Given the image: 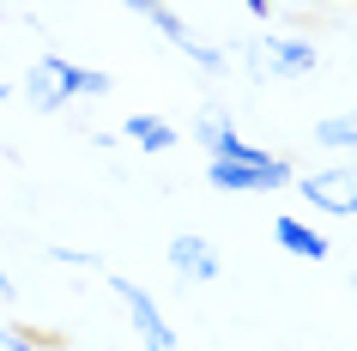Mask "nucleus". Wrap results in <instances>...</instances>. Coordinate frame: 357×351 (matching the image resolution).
Instances as JSON below:
<instances>
[{
    "label": "nucleus",
    "mask_w": 357,
    "mask_h": 351,
    "mask_svg": "<svg viewBox=\"0 0 357 351\" xmlns=\"http://www.w3.org/2000/svg\"><path fill=\"white\" fill-rule=\"evenodd\" d=\"M37 345H49V339H37L31 327H0V351H37Z\"/></svg>",
    "instance_id": "nucleus-13"
},
{
    "label": "nucleus",
    "mask_w": 357,
    "mask_h": 351,
    "mask_svg": "<svg viewBox=\"0 0 357 351\" xmlns=\"http://www.w3.org/2000/svg\"><path fill=\"white\" fill-rule=\"evenodd\" d=\"M0 97H6V85H0Z\"/></svg>",
    "instance_id": "nucleus-17"
},
{
    "label": "nucleus",
    "mask_w": 357,
    "mask_h": 351,
    "mask_svg": "<svg viewBox=\"0 0 357 351\" xmlns=\"http://www.w3.org/2000/svg\"><path fill=\"white\" fill-rule=\"evenodd\" d=\"M206 182L218 194H261V188L297 182V170H266V164H243V158H206Z\"/></svg>",
    "instance_id": "nucleus-3"
},
{
    "label": "nucleus",
    "mask_w": 357,
    "mask_h": 351,
    "mask_svg": "<svg viewBox=\"0 0 357 351\" xmlns=\"http://www.w3.org/2000/svg\"><path fill=\"white\" fill-rule=\"evenodd\" d=\"M146 19H151V31H158V37H169L176 49H182V55L194 61V67H200V73H230V55H225V49H212V43H200V37L188 31V24H182L176 13H169V6L146 13Z\"/></svg>",
    "instance_id": "nucleus-4"
},
{
    "label": "nucleus",
    "mask_w": 357,
    "mask_h": 351,
    "mask_svg": "<svg viewBox=\"0 0 357 351\" xmlns=\"http://www.w3.org/2000/svg\"><path fill=\"white\" fill-rule=\"evenodd\" d=\"M37 61L61 79V91H67V97H103V91H109V73H97V67H73V61L55 55V49H49V55H37Z\"/></svg>",
    "instance_id": "nucleus-7"
},
{
    "label": "nucleus",
    "mask_w": 357,
    "mask_h": 351,
    "mask_svg": "<svg viewBox=\"0 0 357 351\" xmlns=\"http://www.w3.org/2000/svg\"><path fill=\"white\" fill-rule=\"evenodd\" d=\"M194 140L206 146V158H218V151L236 140V121H230V110H218V103H206V110L194 115Z\"/></svg>",
    "instance_id": "nucleus-10"
},
{
    "label": "nucleus",
    "mask_w": 357,
    "mask_h": 351,
    "mask_svg": "<svg viewBox=\"0 0 357 351\" xmlns=\"http://www.w3.org/2000/svg\"><path fill=\"white\" fill-rule=\"evenodd\" d=\"M351 285H357V273H351Z\"/></svg>",
    "instance_id": "nucleus-18"
},
{
    "label": "nucleus",
    "mask_w": 357,
    "mask_h": 351,
    "mask_svg": "<svg viewBox=\"0 0 357 351\" xmlns=\"http://www.w3.org/2000/svg\"><path fill=\"white\" fill-rule=\"evenodd\" d=\"M133 13H158V6H164V0H128Z\"/></svg>",
    "instance_id": "nucleus-16"
},
{
    "label": "nucleus",
    "mask_w": 357,
    "mask_h": 351,
    "mask_svg": "<svg viewBox=\"0 0 357 351\" xmlns=\"http://www.w3.org/2000/svg\"><path fill=\"white\" fill-rule=\"evenodd\" d=\"M303 200L327 212V218H357V164H333V170H309L297 176Z\"/></svg>",
    "instance_id": "nucleus-1"
},
{
    "label": "nucleus",
    "mask_w": 357,
    "mask_h": 351,
    "mask_svg": "<svg viewBox=\"0 0 357 351\" xmlns=\"http://www.w3.org/2000/svg\"><path fill=\"white\" fill-rule=\"evenodd\" d=\"M109 291L121 297V309L133 315V327H139V351H176V327L164 321V309L151 303V291H139L133 278L109 273Z\"/></svg>",
    "instance_id": "nucleus-2"
},
{
    "label": "nucleus",
    "mask_w": 357,
    "mask_h": 351,
    "mask_svg": "<svg viewBox=\"0 0 357 351\" xmlns=\"http://www.w3.org/2000/svg\"><path fill=\"white\" fill-rule=\"evenodd\" d=\"M121 140L139 146V151H169L176 146V128H169L164 115H128V121H121Z\"/></svg>",
    "instance_id": "nucleus-9"
},
{
    "label": "nucleus",
    "mask_w": 357,
    "mask_h": 351,
    "mask_svg": "<svg viewBox=\"0 0 357 351\" xmlns=\"http://www.w3.org/2000/svg\"><path fill=\"white\" fill-rule=\"evenodd\" d=\"M315 146H357V110L315 121Z\"/></svg>",
    "instance_id": "nucleus-12"
},
{
    "label": "nucleus",
    "mask_w": 357,
    "mask_h": 351,
    "mask_svg": "<svg viewBox=\"0 0 357 351\" xmlns=\"http://www.w3.org/2000/svg\"><path fill=\"white\" fill-rule=\"evenodd\" d=\"M261 61H266V79H303V73H315V49L303 37H266L261 43Z\"/></svg>",
    "instance_id": "nucleus-5"
},
{
    "label": "nucleus",
    "mask_w": 357,
    "mask_h": 351,
    "mask_svg": "<svg viewBox=\"0 0 357 351\" xmlns=\"http://www.w3.org/2000/svg\"><path fill=\"white\" fill-rule=\"evenodd\" d=\"M169 267L182 278H194V285H212V278H218V255H212L206 237H176L169 242Z\"/></svg>",
    "instance_id": "nucleus-6"
},
{
    "label": "nucleus",
    "mask_w": 357,
    "mask_h": 351,
    "mask_svg": "<svg viewBox=\"0 0 357 351\" xmlns=\"http://www.w3.org/2000/svg\"><path fill=\"white\" fill-rule=\"evenodd\" d=\"M273 242H279L284 255H297V260H327V248H333L315 224H303V218H279L273 224Z\"/></svg>",
    "instance_id": "nucleus-8"
},
{
    "label": "nucleus",
    "mask_w": 357,
    "mask_h": 351,
    "mask_svg": "<svg viewBox=\"0 0 357 351\" xmlns=\"http://www.w3.org/2000/svg\"><path fill=\"white\" fill-rule=\"evenodd\" d=\"M49 260H61V267H85V273L103 267V255H91V248H49Z\"/></svg>",
    "instance_id": "nucleus-14"
},
{
    "label": "nucleus",
    "mask_w": 357,
    "mask_h": 351,
    "mask_svg": "<svg viewBox=\"0 0 357 351\" xmlns=\"http://www.w3.org/2000/svg\"><path fill=\"white\" fill-rule=\"evenodd\" d=\"M248 13H255V19H266V13H273V0H243Z\"/></svg>",
    "instance_id": "nucleus-15"
},
{
    "label": "nucleus",
    "mask_w": 357,
    "mask_h": 351,
    "mask_svg": "<svg viewBox=\"0 0 357 351\" xmlns=\"http://www.w3.org/2000/svg\"><path fill=\"white\" fill-rule=\"evenodd\" d=\"M24 97H31V103H37L43 115H61V110H67V91H61V79L49 73L43 61L31 67V79H24Z\"/></svg>",
    "instance_id": "nucleus-11"
}]
</instances>
